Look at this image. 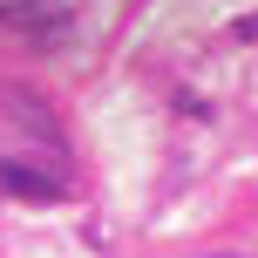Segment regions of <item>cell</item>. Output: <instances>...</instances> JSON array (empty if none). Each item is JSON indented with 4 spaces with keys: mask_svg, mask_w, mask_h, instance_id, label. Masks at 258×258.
<instances>
[{
    "mask_svg": "<svg viewBox=\"0 0 258 258\" xmlns=\"http://www.w3.org/2000/svg\"><path fill=\"white\" fill-rule=\"evenodd\" d=\"M0 27L21 34L34 54H61L68 41H75V14H68V0H0Z\"/></svg>",
    "mask_w": 258,
    "mask_h": 258,
    "instance_id": "1",
    "label": "cell"
},
{
    "mask_svg": "<svg viewBox=\"0 0 258 258\" xmlns=\"http://www.w3.org/2000/svg\"><path fill=\"white\" fill-rule=\"evenodd\" d=\"M0 190H7V197H41V204H54V197H68V177H48V170H34V163L0 156Z\"/></svg>",
    "mask_w": 258,
    "mask_h": 258,
    "instance_id": "2",
    "label": "cell"
}]
</instances>
